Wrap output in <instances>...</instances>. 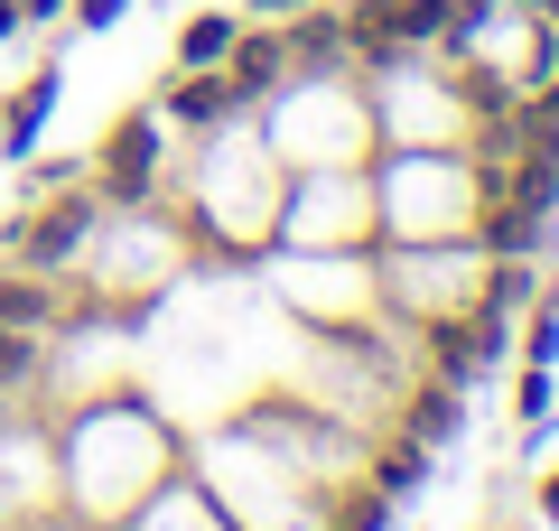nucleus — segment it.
<instances>
[{"mask_svg": "<svg viewBox=\"0 0 559 531\" xmlns=\"http://www.w3.org/2000/svg\"><path fill=\"white\" fill-rule=\"evenodd\" d=\"M224 103H234V84H215V75H197V84H178V94H168V113H178V121H215Z\"/></svg>", "mask_w": 559, "mask_h": 531, "instance_id": "nucleus-5", "label": "nucleus"}, {"mask_svg": "<svg viewBox=\"0 0 559 531\" xmlns=\"http://www.w3.org/2000/svg\"><path fill=\"white\" fill-rule=\"evenodd\" d=\"M28 10H38V20H47V10H66V0H20V20H28Z\"/></svg>", "mask_w": 559, "mask_h": 531, "instance_id": "nucleus-13", "label": "nucleus"}, {"mask_svg": "<svg viewBox=\"0 0 559 531\" xmlns=\"http://www.w3.org/2000/svg\"><path fill=\"white\" fill-rule=\"evenodd\" d=\"M47 103H57V75H28V94L10 103V121H0V140H10V150H28V140H38V121H47Z\"/></svg>", "mask_w": 559, "mask_h": 531, "instance_id": "nucleus-2", "label": "nucleus"}, {"mask_svg": "<svg viewBox=\"0 0 559 531\" xmlns=\"http://www.w3.org/2000/svg\"><path fill=\"white\" fill-rule=\"evenodd\" d=\"M140 168H150V121H131V131L112 140V187H121V197L140 187Z\"/></svg>", "mask_w": 559, "mask_h": 531, "instance_id": "nucleus-7", "label": "nucleus"}, {"mask_svg": "<svg viewBox=\"0 0 559 531\" xmlns=\"http://www.w3.org/2000/svg\"><path fill=\"white\" fill-rule=\"evenodd\" d=\"M38 317H47V290H38V280H0V327H38Z\"/></svg>", "mask_w": 559, "mask_h": 531, "instance_id": "nucleus-6", "label": "nucleus"}, {"mask_svg": "<svg viewBox=\"0 0 559 531\" xmlns=\"http://www.w3.org/2000/svg\"><path fill=\"white\" fill-rule=\"evenodd\" d=\"M28 364H38V345H28V335H20V327H0V382H20V374H28Z\"/></svg>", "mask_w": 559, "mask_h": 531, "instance_id": "nucleus-9", "label": "nucleus"}, {"mask_svg": "<svg viewBox=\"0 0 559 531\" xmlns=\"http://www.w3.org/2000/svg\"><path fill=\"white\" fill-rule=\"evenodd\" d=\"M540 504H550V522H559V475H550V485H540Z\"/></svg>", "mask_w": 559, "mask_h": 531, "instance_id": "nucleus-14", "label": "nucleus"}, {"mask_svg": "<svg viewBox=\"0 0 559 531\" xmlns=\"http://www.w3.org/2000/svg\"><path fill=\"white\" fill-rule=\"evenodd\" d=\"M224 57H234V20H224V10H205V20L187 28V47H178V66H187V75H215Z\"/></svg>", "mask_w": 559, "mask_h": 531, "instance_id": "nucleus-1", "label": "nucleus"}, {"mask_svg": "<svg viewBox=\"0 0 559 531\" xmlns=\"http://www.w3.org/2000/svg\"><path fill=\"white\" fill-rule=\"evenodd\" d=\"M234 47H242V57H234V75H224V84H234V94H261V84L280 75V38H234Z\"/></svg>", "mask_w": 559, "mask_h": 531, "instance_id": "nucleus-4", "label": "nucleus"}, {"mask_svg": "<svg viewBox=\"0 0 559 531\" xmlns=\"http://www.w3.org/2000/svg\"><path fill=\"white\" fill-rule=\"evenodd\" d=\"M10 28H20V0H0V38H10Z\"/></svg>", "mask_w": 559, "mask_h": 531, "instance_id": "nucleus-12", "label": "nucleus"}, {"mask_svg": "<svg viewBox=\"0 0 559 531\" xmlns=\"http://www.w3.org/2000/svg\"><path fill=\"white\" fill-rule=\"evenodd\" d=\"M485 354H495V345H485L476 327H466V335L439 327V374H448V382H476V374H485Z\"/></svg>", "mask_w": 559, "mask_h": 531, "instance_id": "nucleus-3", "label": "nucleus"}, {"mask_svg": "<svg viewBox=\"0 0 559 531\" xmlns=\"http://www.w3.org/2000/svg\"><path fill=\"white\" fill-rule=\"evenodd\" d=\"M75 234H84V205H57V215H47L38 234H28V261H57L66 243H75Z\"/></svg>", "mask_w": 559, "mask_h": 531, "instance_id": "nucleus-8", "label": "nucleus"}, {"mask_svg": "<svg viewBox=\"0 0 559 531\" xmlns=\"http://www.w3.org/2000/svg\"><path fill=\"white\" fill-rule=\"evenodd\" d=\"M540 411H550V374H540V364H532V374H522V420H532V429H540Z\"/></svg>", "mask_w": 559, "mask_h": 531, "instance_id": "nucleus-10", "label": "nucleus"}, {"mask_svg": "<svg viewBox=\"0 0 559 531\" xmlns=\"http://www.w3.org/2000/svg\"><path fill=\"white\" fill-rule=\"evenodd\" d=\"M252 10H299V0H252Z\"/></svg>", "mask_w": 559, "mask_h": 531, "instance_id": "nucleus-15", "label": "nucleus"}, {"mask_svg": "<svg viewBox=\"0 0 559 531\" xmlns=\"http://www.w3.org/2000/svg\"><path fill=\"white\" fill-rule=\"evenodd\" d=\"M121 20V0H84V28H112Z\"/></svg>", "mask_w": 559, "mask_h": 531, "instance_id": "nucleus-11", "label": "nucleus"}]
</instances>
